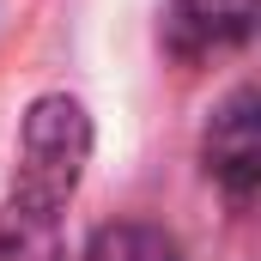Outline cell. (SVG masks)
<instances>
[{"instance_id": "obj_3", "label": "cell", "mask_w": 261, "mask_h": 261, "mask_svg": "<svg viewBox=\"0 0 261 261\" xmlns=\"http://www.w3.org/2000/svg\"><path fill=\"white\" fill-rule=\"evenodd\" d=\"M170 49L176 55H219V49H237L249 31H255V0H170Z\"/></svg>"}, {"instance_id": "obj_1", "label": "cell", "mask_w": 261, "mask_h": 261, "mask_svg": "<svg viewBox=\"0 0 261 261\" xmlns=\"http://www.w3.org/2000/svg\"><path fill=\"white\" fill-rule=\"evenodd\" d=\"M91 122L73 97H37L18 134V176L0 206V261H61L55 225L79 189Z\"/></svg>"}, {"instance_id": "obj_2", "label": "cell", "mask_w": 261, "mask_h": 261, "mask_svg": "<svg viewBox=\"0 0 261 261\" xmlns=\"http://www.w3.org/2000/svg\"><path fill=\"white\" fill-rule=\"evenodd\" d=\"M206 170L237 206L255 200V182H261V134H255V91H237L213 128H206Z\"/></svg>"}, {"instance_id": "obj_4", "label": "cell", "mask_w": 261, "mask_h": 261, "mask_svg": "<svg viewBox=\"0 0 261 261\" xmlns=\"http://www.w3.org/2000/svg\"><path fill=\"white\" fill-rule=\"evenodd\" d=\"M79 261H189L182 243L158 225H140V219H122V225H103Z\"/></svg>"}]
</instances>
